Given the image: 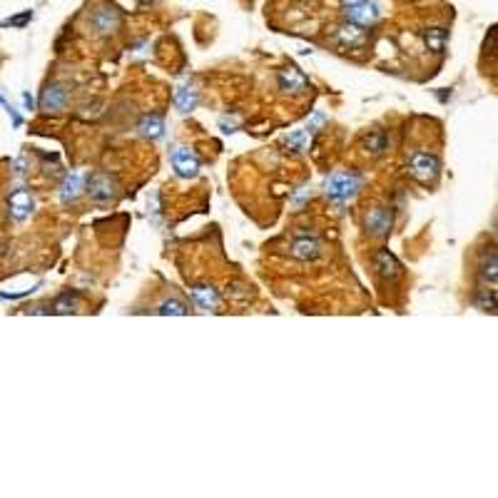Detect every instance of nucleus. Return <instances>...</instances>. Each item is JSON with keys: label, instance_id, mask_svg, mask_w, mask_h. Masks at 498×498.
Listing matches in <instances>:
<instances>
[{"label": "nucleus", "instance_id": "obj_11", "mask_svg": "<svg viewBox=\"0 0 498 498\" xmlns=\"http://www.w3.org/2000/svg\"><path fill=\"white\" fill-rule=\"evenodd\" d=\"M80 192H83V175H80V172L65 175V180L60 184V199H63V202H72V199L80 197Z\"/></svg>", "mask_w": 498, "mask_h": 498}, {"label": "nucleus", "instance_id": "obj_20", "mask_svg": "<svg viewBox=\"0 0 498 498\" xmlns=\"http://www.w3.org/2000/svg\"><path fill=\"white\" fill-rule=\"evenodd\" d=\"M339 38L341 43H347V45H361L364 43V30L361 25H354V23H349L339 30Z\"/></svg>", "mask_w": 498, "mask_h": 498}, {"label": "nucleus", "instance_id": "obj_19", "mask_svg": "<svg viewBox=\"0 0 498 498\" xmlns=\"http://www.w3.org/2000/svg\"><path fill=\"white\" fill-rule=\"evenodd\" d=\"M446 30H441V28H431V30H426L424 33V43L429 45V50H433V53H441L446 45Z\"/></svg>", "mask_w": 498, "mask_h": 498}, {"label": "nucleus", "instance_id": "obj_18", "mask_svg": "<svg viewBox=\"0 0 498 498\" xmlns=\"http://www.w3.org/2000/svg\"><path fill=\"white\" fill-rule=\"evenodd\" d=\"M284 147H289L292 152H307L309 150V135L304 130L289 132L284 138Z\"/></svg>", "mask_w": 498, "mask_h": 498}, {"label": "nucleus", "instance_id": "obj_21", "mask_svg": "<svg viewBox=\"0 0 498 498\" xmlns=\"http://www.w3.org/2000/svg\"><path fill=\"white\" fill-rule=\"evenodd\" d=\"M496 267H498V257H496V252L491 249V252L484 257V262H481V277H484L486 282L496 284V277H498Z\"/></svg>", "mask_w": 498, "mask_h": 498}, {"label": "nucleus", "instance_id": "obj_24", "mask_svg": "<svg viewBox=\"0 0 498 498\" xmlns=\"http://www.w3.org/2000/svg\"><path fill=\"white\" fill-rule=\"evenodd\" d=\"M33 18V13H30V10H28V13H23V15H18V18H10V20H3V23H0V25H25L28 20Z\"/></svg>", "mask_w": 498, "mask_h": 498}, {"label": "nucleus", "instance_id": "obj_10", "mask_svg": "<svg viewBox=\"0 0 498 498\" xmlns=\"http://www.w3.org/2000/svg\"><path fill=\"white\" fill-rule=\"evenodd\" d=\"M279 87H282L284 92H299L307 87V78H304L294 65H289L279 72Z\"/></svg>", "mask_w": 498, "mask_h": 498}, {"label": "nucleus", "instance_id": "obj_22", "mask_svg": "<svg viewBox=\"0 0 498 498\" xmlns=\"http://www.w3.org/2000/svg\"><path fill=\"white\" fill-rule=\"evenodd\" d=\"M160 314H172V316H182V314H187V307H184V302H180V299H164L162 304H160V309H158Z\"/></svg>", "mask_w": 498, "mask_h": 498}, {"label": "nucleus", "instance_id": "obj_8", "mask_svg": "<svg viewBox=\"0 0 498 498\" xmlns=\"http://www.w3.org/2000/svg\"><path fill=\"white\" fill-rule=\"evenodd\" d=\"M87 192H90L92 199L105 202V199H112V197H115V182H112L107 175H92L90 184H87Z\"/></svg>", "mask_w": 498, "mask_h": 498}, {"label": "nucleus", "instance_id": "obj_16", "mask_svg": "<svg viewBox=\"0 0 498 498\" xmlns=\"http://www.w3.org/2000/svg\"><path fill=\"white\" fill-rule=\"evenodd\" d=\"M138 130H140V135H144V138L158 140V138H162L164 122L160 115H150V118H144L142 122L138 124Z\"/></svg>", "mask_w": 498, "mask_h": 498}, {"label": "nucleus", "instance_id": "obj_25", "mask_svg": "<svg viewBox=\"0 0 498 498\" xmlns=\"http://www.w3.org/2000/svg\"><path fill=\"white\" fill-rule=\"evenodd\" d=\"M321 122H324V115H321V112H316L314 120H312V122H309L307 127H309V130H312V132H314V127H319Z\"/></svg>", "mask_w": 498, "mask_h": 498}, {"label": "nucleus", "instance_id": "obj_5", "mask_svg": "<svg viewBox=\"0 0 498 498\" xmlns=\"http://www.w3.org/2000/svg\"><path fill=\"white\" fill-rule=\"evenodd\" d=\"M90 25L95 28L100 35H107L120 25V13L112 10V8H98V10L90 15Z\"/></svg>", "mask_w": 498, "mask_h": 498}, {"label": "nucleus", "instance_id": "obj_12", "mask_svg": "<svg viewBox=\"0 0 498 498\" xmlns=\"http://www.w3.org/2000/svg\"><path fill=\"white\" fill-rule=\"evenodd\" d=\"M376 269H379L381 277L393 279V277H399L401 264L396 262V257H393L389 249H379V255H376Z\"/></svg>", "mask_w": 498, "mask_h": 498}, {"label": "nucleus", "instance_id": "obj_14", "mask_svg": "<svg viewBox=\"0 0 498 498\" xmlns=\"http://www.w3.org/2000/svg\"><path fill=\"white\" fill-rule=\"evenodd\" d=\"M197 102H199V95H197L195 87H180V90L175 92V105H177V110L182 112V115L195 110Z\"/></svg>", "mask_w": 498, "mask_h": 498}, {"label": "nucleus", "instance_id": "obj_3", "mask_svg": "<svg viewBox=\"0 0 498 498\" xmlns=\"http://www.w3.org/2000/svg\"><path fill=\"white\" fill-rule=\"evenodd\" d=\"M344 15L354 25H374L379 20V6L374 0H349Z\"/></svg>", "mask_w": 498, "mask_h": 498}, {"label": "nucleus", "instance_id": "obj_4", "mask_svg": "<svg viewBox=\"0 0 498 498\" xmlns=\"http://www.w3.org/2000/svg\"><path fill=\"white\" fill-rule=\"evenodd\" d=\"M172 167H175V172H177L180 177L190 180L197 175V170H199V158L195 155V150H190V147H175L172 150Z\"/></svg>", "mask_w": 498, "mask_h": 498}, {"label": "nucleus", "instance_id": "obj_23", "mask_svg": "<svg viewBox=\"0 0 498 498\" xmlns=\"http://www.w3.org/2000/svg\"><path fill=\"white\" fill-rule=\"evenodd\" d=\"M367 147L371 152H381L387 147V138H384V132H374L371 138H367Z\"/></svg>", "mask_w": 498, "mask_h": 498}, {"label": "nucleus", "instance_id": "obj_6", "mask_svg": "<svg viewBox=\"0 0 498 498\" xmlns=\"http://www.w3.org/2000/svg\"><path fill=\"white\" fill-rule=\"evenodd\" d=\"M367 230L376 237L389 235V230H391V210H387V207H374V210H369Z\"/></svg>", "mask_w": 498, "mask_h": 498}, {"label": "nucleus", "instance_id": "obj_9", "mask_svg": "<svg viewBox=\"0 0 498 498\" xmlns=\"http://www.w3.org/2000/svg\"><path fill=\"white\" fill-rule=\"evenodd\" d=\"M35 202H33V195L25 190H18L10 195V215H13V219H25L30 212H33Z\"/></svg>", "mask_w": 498, "mask_h": 498}, {"label": "nucleus", "instance_id": "obj_1", "mask_svg": "<svg viewBox=\"0 0 498 498\" xmlns=\"http://www.w3.org/2000/svg\"><path fill=\"white\" fill-rule=\"evenodd\" d=\"M359 187H361V180L356 177V175H351V172H336V175H332V177L324 182V192H327L332 199H336V202L351 199V197L359 192Z\"/></svg>", "mask_w": 498, "mask_h": 498}, {"label": "nucleus", "instance_id": "obj_13", "mask_svg": "<svg viewBox=\"0 0 498 498\" xmlns=\"http://www.w3.org/2000/svg\"><path fill=\"white\" fill-rule=\"evenodd\" d=\"M292 255L296 259H316L319 257V242L316 239H309V237H299L292 244Z\"/></svg>", "mask_w": 498, "mask_h": 498}, {"label": "nucleus", "instance_id": "obj_7", "mask_svg": "<svg viewBox=\"0 0 498 498\" xmlns=\"http://www.w3.org/2000/svg\"><path fill=\"white\" fill-rule=\"evenodd\" d=\"M67 102V90L63 85H47L43 98H40V110L45 112H58L63 110Z\"/></svg>", "mask_w": 498, "mask_h": 498}, {"label": "nucleus", "instance_id": "obj_15", "mask_svg": "<svg viewBox=\"0 0 498 498\" xmlns=\"http://www.w3.org/2000/svg\"><path fill=\"white\" fill-rule=\"evenodd\" d=\"M190 296L192 302L202 309H215L217 304H219V296H217V292L212 287H195L190 292Z\"/></svg>", "mask_w": 498, "mask_h": 498}, {"label": "nucleus", "instance_id": "obj_2", "mask_svg": "<svg viewBox=\"0 0 498 498\" xmlns=\"http://www.w3.org/2000/svg\"><path fill=\"white\" fill-rule=\"evenodd\" d=\"M439 170H441L439 160L433 158V155H429V152H416L411 158V162H409L411 177H416L424 184H431L433 180L439 177Z\"/></svg>", "mask_w": 498, "mask_h": 498}, {"label": "nucleus", "instance_id": "obj_17", "mask_svg": "<svg viewBox=\"0 0 498 498\" xmlns=\"http://www.w3.org/2000/svg\"><path fill=\"white\" fill-rule=\"evenodd\" d=\"M80 304V296L78 292H65V294L58 296V302L53 304V312L55 314H70V312H75Z\"/></svg>", "mask_w": 498, "mask_h": 498}]
</instances>
